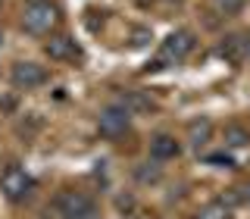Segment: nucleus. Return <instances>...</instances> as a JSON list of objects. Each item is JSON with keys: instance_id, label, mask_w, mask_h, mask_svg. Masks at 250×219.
<instances>
[{"instance_id": "nucleus-7", "label": "nucleus", "mask_w": 250, "mask_h": 219, "mask_svg": "<svg viewBox=\"0 0 250 219\" xmlns=\"http://www.w3.org/2000/svg\"><path fill=\"white\" fill-rule=\"evenodd\" d=\"M182 153V144L175 141V135H169V131H160V135L150 138V156L153 160H175V156Z\"/></svg>"}, {"instance_id": "nucleus-8", "label": "nucleus", "mask_w": 250, "mask_h": 219, "mask_svg": "<svg viewBox=\"0 0 250 219\" xmlns=\"http://www.w3.org/2000/svg\"><path fill=\"white\" fill-rule=\"evenodd\" d=\"M75 53H78L75 50V41H72V38H66V35L47 41V57H50V60H72Z\"/></svg>"}, {"instance_id": "nucleus-15", "label": "nucleus", "mask_w": 250, "mask_h": 219, "mask_svg": "<svg viewBox=\"0 0 250 219\" xmlns=\"http://www.w3.org/2000/svg\"><path fill=\"white\" fill-rule=\"evenodd\" d=\"M234 191H238V200L250 207V182H247V185H241V188H234Z\"/></svg>"}, {"instance_id": "nucleus-1", "label": "nucleus", "mask_w": 250, "mask_h": 219, "mask_svg": "<svg viewBox=\"0 0 250 219\" xmlns=\"http://www.w3.org/2000/svg\"><path fill=\"white\" fill-rule=\"evenodd\" d=\"M57 19H60V13L50 0H31L25 10H22V28L28 35H50Z\"/></svg>"}, {"instance_id": "nucleus-9", "label": "nucleus", "mask_w": 250, "mask_h": 219, "mask_svg": "<svg viewBox=\"0 0 250 219\" xmlns=\"http://www.w3.org/2000/svg\"><path fill=\"white\" fill-rule=\"evenodd\" d=\"M209 138H213V122L209 119H194L188 125V141H191L194 147H203Z\"/></svg>"}, {"instance_id": "nucleus-16", "label": "nucleus", "mask_w": 250, "mask_h": 219, "mask_svg": "<svg viewBox=\"0 0 250 219\" xmlns=\"http://www.w3.org/2000/svg\"><path fill=\"white\" fill-rule=\"evenodd\" d=\"M131 207V197H119V210H128Z\"/></svg>"}, {"instance_id": "nucleus-5", "label": "nucleus", "mask_w": 250, "mask_h": 219, "mask_svg": "<svg viewBox=\"0 0 250 219\" xmlns=\"http://www.w3.org/2000/svg\"><path fill=\"white\" fill-rule=\"evenodd\" d=\"M191 50H194V31H188V28L169 35L166 44H163V57L166 60H185Z\"/></svg>"}, {"instance_id": "nucleus-13", "label": "nucleus", "mask_w": 250, "mask_h": 219, "mask_svg": "<svg viewBox=\"0 0 250 219\" xmlns=\"http://www.w3.org/2000/svg\"><path fill=\"white\" fill-rule=\"evenodd\" d=\"M194 219H231V213H229V207H222L219 200H213V203H207L203 210H197Z\"/></svg>"}, {"instance_id": "nucleus-2", "label": "nucleus", "mask_w": 250, "mask_h": 219, "mask_svg": "<svg viewBox=\"0 0 250 219\" xmlns=\"http://www.w3.org/2000/svg\"><path fill=\"white\" fill-rule=\"evenodd\" d=\"M128 125H131V113L119 104V100H116V104H109L104 113L97 116V131L104 138H109V141L122 138L125 131H128Z\"/></svg>"}, {"instance_id": "nucleus-14", "label": "nucleus", "mask_w": 250, "mask_h": 219, "mask_svg": "<svg viewBox=\"0 0 250 219\" xmlns=\"http://www.w3.org/2000/svg\"><path fill=\"white\" fill-rule=\"evenodd\" d=\"M60 219H100V213H97V203H88V207L75 210V213H66V216H60Z\"/></svg>"}, {"instance_id": "nucleus-4", "label": "nucleus", "mask_w": 250, "mask_h": 219, "mask_svg": "<svg viewBox=\"0 0 250 219\" xmlns=\"http://www.w3.org/2000/svg\"><path fill=\"white\" fill-rule=\"evenodd\" d=\"M10 78H13L16 88L31 91V88H41V85L47 82V69L38 66V63H16V66L10 69Z\"/></svg>"}, {"instance_id": "nucleus-10", "label": "nucleus", "mask_w": 250, "mask_h": 219, "mask_svg": "<svg viewBox=\"0 0 250 219\" xmlns=\"http://www.w3.org/2000/svg\"><path fill=\"white\" fill-rule=\"evenodd\" d=\"M160 175H163L160 160H147V163H138V166H135V178H138L141 185H156V182H160Z\"/></svg>"}, {"instance_id": "nucleus-11", "label": "nucleus", "mask_w": 250, "mask_h": 219, "mask_svg": "<svg viewBox=\"0 0 250 219\" xmlns=\"http://www.w3.org/2000/svg\"><path fill=\"white\" fill-rule=\"evenodd\" d=\"M225 144L229 147H247L250 144V131L244 125H229V129H225Z\"/></svg>"}, {"instance_id": "nucleus-12", "label": "nucleus", "mask_w": 250, "mask_h": 219, "mask_svg": "<svg viewBox=\"0 0 250 219\" xmlns=\"http://www.w3.org/2000/svg\"><path fill=\"white\" fill-rule=\"evenodd\" d=\"M209 6H213L216 16H238L241 10H244V0H209Z\"/></svg>"}, {"instance_id": "nucleus-6", "label": "nucleus", "mask_w": 250, "mask_h": 219, "mask_svg": "<svg viewBox=\"0 0 250 219\" xmlns=\"http://www.w3.org/2000/svg\"><path fill=\"white\" fill-rule=\"evenodd\" d=\"M219 53H222L225 60H231V63L250 60V31H238V35L225 38V44L219 47Z\"/></svg>"}, {"instance_id": "nucleus-3", "label": "nucleus", "mask_w": 250, "mask_h": 219, "mask_svg": "<svg viewBox=\"0 0 250 219\" xmlns=\"http://www.w3.org/2000/svg\"><path fill=\"white\" fill-rule=\"evenodd\" d=\"M31 188H35L31 175L25 169H19V166H6L3 175H0V191H3L10 200H25L31 194Z\"/></svg>"}]
</instances>
